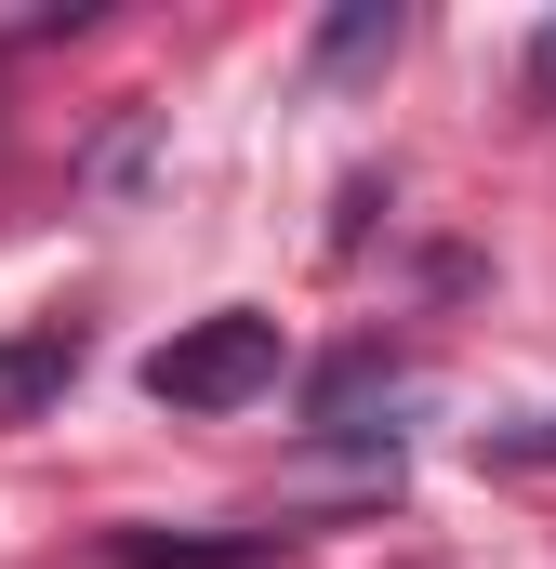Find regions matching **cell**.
Returning <instances> with one entry per match:
<instances>
[{
  "label": "cell",
  "mask_w": 556,
  "mask_h": 569,
  "mask_svg": "<svg viewBox=\"0 0 556 569\" xmlns=\"http://www.w3.org/2000/svg\"><path fill=\"white\" fill-rule=\"evenodd\" d=\"M67 385H80V318H40V331L0 345V425L40 411V398H67Z\"/></svg>",
  "instance_id": "3"
},
{
  "label": "cell",
  "mask_w": 556,
  "mask_h": 569,
  "mask_svg": "<svg viewBox=\"0 0 556 569\" xmlns=\"http://www.w3.org/2000/svg\"><path fill=\"white\" fill-rule=\"evenodd\" d=\"M504 463H556V411H544V425H517V437H504Z\"/></svg>",
  "instance_id": "6"
},
{
  "label": "cell",
  "mask_w": 556,
  "mask_h": 569,
  "mask_svg": "<svg viewBox=\"0 0 556 569\" xmlns=\"http://www.w3.org/2000/svg\"><path fill=\"white\" fill-rule=\"evenodd\" d=\"M398 53V0H345L331 27H318V80H358V67H385Z\"/></svg>",
  "instance_id": "4"
},
{
  "label": "cell",
  "mask_w": 556,
  "mask_h": 569,
  "mask_svg": "<svg viewBox=\"0 0 556 569\" xmlns=\"http://www.w3.org/2000/svg\"><path fill=\"white\" fill-rule=\"evenodd\" d=\"M266 385H278V318H252V305H226V318H199V331H172L146 358V398L159 411H239Z\"/></svg>",
  "instance_id": "1"
},
{
  "label": "cell",
  "mask_w": 556,
  "mask_h": 569,
  "mask_svg": "<svg viewBox=\"0 0 556 569\" xmlns=\"http://www.w3.org/2000/svg\"><path fill=\"white\" fill-rule=\"evenodd\" d=\"M371 398H398V358H371V345H358V358H331V371H318V425H345V411H371Z\"/></svg>",
  "instance_id": "5"
},
{
  "label": "cell",
  "mask_w": 556,
  "mask_h": 569,
  "mask_svg": "<svg viewBox=\"0 0 556 569\" xmlns=\"http://www.w3.org/2000/svg\"><path fill=\"white\" fill-rule=\"evenodd\" d=\"M530 93H544V107H556V27H544V40H530Z\"/></svg>",
  "instance_id": "7"
},
{
  "label": "cell",
  "mask_w": 556,
  "mask_h": 569,
  "mask_svg": "<svg viewBox=\"0 0 556 569\" xmlns=\"http://www.w3.org/2000/svg\"><path fill=\"white\" fill-rule=\"evenodd\" d=\"M291 530H107L120 569H278Z\"/></svg>",
  "instance_id": "2"
}]
</instances>
